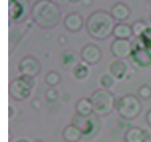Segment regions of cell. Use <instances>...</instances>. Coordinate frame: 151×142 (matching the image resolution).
Returning a JSON list of instances; mask_svg holds the SVG:
<instances>
[{
	"mask_svg": "<svg viewBox=\"0 0 151 142\" xmlns=\"http://www.w3.org/2000/svg\"><path fill=\"white\" fill-rule=\"evenodd\" d=\"M31 17L38 26L43 29H52L60 23L61 10L52 0H38L30 10Z\"/></svg>",
	"mask_w": 151,
	"mask_h": 142,
	"instance_id": "cell-1",
	"label": "cell"
},
{
	"mask_svg": "<svg viewBox=\"0 0 151 142\" xmlns=\"http://www.w3.org/2000/svg\"><path fill=\"white\" fill-rule=\"evenodd\" d=\"M115 19L111 13L100 10L89 15L86 21L88 35L97 41H104L111 35L114 29Z\"/></svg>",
	"mask_w": 151,
	"mask_h": 142,
	"instance_id": "cell-2",
	"label": "cell"
},
{
	"mask_svg": "<svg viewBox=\"0 0 151 142\" xmlns=\"http://www.w3.org/2000/svg\"><path fill=\"white\" fill-rule=\"evenodd\" d=\"M90 99L92 103L94 113L100 117L109 116L116 108L114 95L107 89L99 88L95 90L91 94Z\"/></svg>",
	"mask_w": 151,
	"mask_h": 142,
	"instance_id": "cell-3",
	"label": "cell"
},
{
	"mask_svg": "<svg viewBox=\"0 0 151 142\" xmlns=\"http://www.w3.org/2000/svg\"><path fill=\"white\" fill-rule=\"evenodd\" d=\"M116 108L121 118L131 121L139 116L142 110V105L137 96L127 94L118 100Z\"/></svg>",
	"mask_w": 151,
	"mask_h": 142,
	"instance_id": "cell-4",
	"label": "cell"
},
{
	"mask_svg": "<svg viewBox=\"0 0 151 142\" xmlns=\"http://www.w3.org/2000/svg\"><path fill=\"white\" fill-rule=\"evenodd\" d=\"M72 124L78 127L83 133V138L90 140L95 138L100 132L102 122L100 116L94 113L88 116H83L75 113L72 119Z\"/></svg>",
	"mask_w": 151,
	"mask_h": 142,
	"instance_id": "cell-5",
	"label": "cell"
},
{
	"mask_svg": "<svg viewBox=\"0 0 151 142\" xmlns=\"http://www.w3.org/2000/svg\"><path fill=\"white\" fill-rule=\"evenodd\" d=\"M35 77L22 75L10 81L8 92L10 97L16 101H23L30 96L35 85Z\"/></svg>",
	"mask_w": 151,
	"mask_h": 142,
	"instance_id": "cell-6",
	"label": "cell"
},
{
	"mask_svg": "<svg viewBox=\"0 0 151 142\" xmlns=\"http://www.w3.org/2000/svg\"><path fill=\"white\" fill-rule=\"evenodd\" d=\"M18 69L22 75L35 77L40 73L41 64L36 57L27 55L19 61Z\"/></svg>",
	"mask_w": 151,
	"mask_h": 142,
	"instance_id": "cell-7",
	"label": "cell"
},
{
	"mask_svg": "<svg viewBox=\"0 0 151 142\" xmlns=\"http://www.w3.org/2000/svg\"><path fill=\"white\" fill-rule=\"evenodd\" d=\"M133 44L129 40L116 39L111 44V52L117 59L123 60L131 56L133 53Z\"/></svg>",
	"mask_w": 151,
	"mask_h": 142,
	"instance_id": "cell-8",
	"label": "cell"
},
{
	"mask_svg": "<svg viewBox=\"0 0 151 142\" xmlns=\"http://www.w3.org/2000/svg\"><path fill=\"white\" fill-rule=\"evenodd\" d=\"M102 50L94 44H86L83 47L81 52V59L88 65L97 64L102 58Z\"/></svg>",
	"mask_w": 151,
	"mask_h": 142,
	"instance_id": "cell-9",
	"label": "cell"
},
{
	"mask_svg": "<svg viewBox=\"0 0 151 142\" xmlns=\"http://www.w3.org/2000/svg\"><path fill=\"white\" fill-rule=\"evenodd\" d=\"M151 140V133L139 127H131L124 136L125 142H148Z\"/></svg>",
	"mask_w": 151,
	"mask_h": 142,
	"instance_id": "cell-10",
	"label": "cell"
},
{
	"mask_svg": "<svg viewBox=\"0 0 151 142\" xmlns=\"http://www.w3.org/2000/svg\"><path fill=\"white\" fill-rule=\"evenodd\" d=\"M27 13L26 0H9V16L16 22L24 19Z\"/></svg>",
	"mask_w": 151,
	"mask_h": 142,
	"instance_id": "cell-11",
	"label": "cell"
},
{
	"mask_svg": "<svg viewBox=\"0 0 151 142\" xmlns=\"http://www.w3.org/2000/svg\"><path fill=\"white\" fill-rule=\"evenodd\" d=\"M65 28L70 32H79L83 27V19L78 13H71L65 17L63 22Z\"/></svg>",
	"mask_w": 151,
	"mask_h": 142,
	"instance_id": "cell-12",
	"label": "cell"
},
{
	"mask_svg": "<svg viewBox=\"0 0 151 142\" xmlns=\"http://www.w3.org/2000/svg\"><path fill=\"white\" fill-rule=\"evenodd\" d=\"M131 55L135 63L142 67H148L151 66V52L145 47H137V50H133Z\"/></svg>",
	"mask_w": 151,
	"mask_h": 142,
	"instance_id": "cell-13",
	"label": "cell"
},
{
	"mask_svg": "<svg viewBox=\"0 0 151 142\" xmlns=\"http://www.w3.org/2000/svg\"><path fill=\"white\" fill-rule=\"evenodd\" d=\"M83 136L81 130L72 123L66 125L62 131V138L66 142H79Z\"/></svg>",
	"mask_w": 151,
	"mask_h": 142,
	"instance_id": "cell-14",
	"label": "cell"
},
{
	"mask_svg": "<svg viewBox=\"0 0 151 142\" xmlns=\"http://www.w3.org/2000/svg\"><path fill=\"white\" fill-rule=\"evenodd\" d=\"M114 19L119 22H124L129 18L131 10L128 6L123 2H117L112 7L111 13Z\"/></svg>",
	"mask_w": 151,
	"mask_h": 142,
	"instance_id": "cell-15",
	"label": "cell"
},
{
	"mask_svg": "<svg viewBox=\"0 0 151 142\" xmlns=\"http://www.w3.org/2000/svg\"><path fill=\"white\" fill-rule=\"evenodd\" d=\"M75 113L83 116H88L94 113L91 99L83 97L78 100L75 104Z\"/></svg>",
	"mask_w": 151,
	"mask_h": 142,
	"instance_id": "cell-16",
	"label": "cell"
},
{
	"mask_svg": "<svg viewBox=\"0 0 151 142\" xmlns=\"http://www.w3.org/2000/svg\"><path fill=\"white\" fill-rule=\"evenodd\" d=\"M109 71L112 76L118 80H121L125 76L128 72V66L120 59H116L111 63Z\"/></svg>",
	"mask_w": 151,
	"mask_h": 142,
	"instance_id": "cell-17",
	"label": "cell"
},
{
	"mask_svg": "<svg viewBox=\"0 0 151 142\" xmlns=\"http://www.w3.org/2000/svg\"><path fill=\"white\" fill-rule=\"evenodd\" d=\"M133 35L131 26L125 23L116 24L113 31V35L116 39L128 40Z\"/></svg>",
	"mask_w": 151,
	"mask_h": 142,
	"instance_id": "cell-18",
	"label": "cell"
},
{
	"mask_svg": "<svg viewBox=\"0 0 151 142\" xmlns=\"http://www.w3.org/2000/svg\"><path fill=\"white\" fill-rule=\"evenodd\" d=\"M78 55L75 51L71 49L65 50L61 55V63L66 69H70L73 66H76L78 63Z\"/></svg>",
	"mask_w": 151,
	"mask_h": 142,
	"instance_id": "cell-19",
	"label": "cell"
},
{
	"mask_svg": "<svg viewBox=\"0 0 151 142\" xmlns=\"http://www.w3.org/2000/svg\"><path fill=\"white\" fill-rule=\"evenodd\" d=\"M89 74V69L88 64L83 62H79L78 64L74 67L73 75L76 79L84 80L88 77Z\"/></svg>",
	"mask_w": 151,
	"mask_h": 142,
	"instance_id": "cell-20",
	"label": "cell"
},
{
	"mask_svg": "<svg viewBox=\"0 0 151 142\" xmlns=\"http://www.w3.org/2000/svg\"><path fill=\"white\" fill-rule=\"evenodd\" d=\"M45 82L50 87L54 88L61 82V77L58 72L51 70L46 75Z\"/></svg>",
	"mask_w": 151,
	"mask_h": 142,
	"instance_id": "cell-21",
	"label": "cell"
},
{
	"mask_svg": "<svg viewBox=\"0 0 151 142\" xmlns=\"http://www.w3.org/2000/svg\"><path fill=\"white\" fill-rule=\"evenodd\" d=\"M131 27H132L133 34L137 38H140L142 35L144 33L145 31L148 27V26H147V24L145 22L139 20L134 22L132 24V26H131Z\"/></svg>",
	"mask_w": 151,
	"mask_h": 142,
	"instance_id": "cell-22",
	"label": "cell"
},
{
	"mask_svg": "<svg viewBox=\"0 0 151 142\" xmlns=\"http://www.w3.org/2000/svg\"><path fill=\"white\" fill-rule=\"evenodd\" d=\"M114 83V77L112 75L106 74V75H103L100 78V84L102 88L104 89H109V88H112Z\"/></svg>",
	"mask_w": 151,
	"mask_h": 142,
	"instance_id": "cell-23",
	"label": "cell"
},
{
	"mask_svg": "<svg viewBox=\"0 0 151 142\" xmlns=\"http://www.w3.org/2000/svg\"><path fill=\"white\" fill-rule=\"evenodd\" d=\"M138 95L142 100H148L151 98V87L148 85H143L139 88Z\"/></svg>",
	"mask_w": 151,
	"mask_h": 142,
	"instance_id": "cell-24",
	"label": "cell"
},
{
	"mask_svg": "<svg viewBox=\"0 0 151 142\" xmlns=\"http://www.w3.org/2000/svg\"><path fill=\"white\" fill-rule=\"evenodd\" d=\"M142 44L145 48L151 49V27H147L140 37Z\"/></svg>",
	"mask_w": 151,
	"mask_h": 142,
	"instance_id": "cell-25",
	"label": "cell"
},
{
	"mask_svg": "<svg viewBox=\"0 0 151 142\" xmlns=\"http://www.w3.org/2000/svg\"><path fill=\"white\" fill-rule=\"evenodd\" d=\"M45 97L47 101L50 102V103H53V102H55L58 99L59 93L55 88L50 87L49 89L46 91Z\"/></svg>",
	"mask_w": 151,
	"mask_h": 142,
	"instance_id": "cell-26",
	"label": "cell"
},
{
	"mask_svg": "<svg viewBox=\"0 0 151 142\" xmlns=\"http://www.w3.org/2000/svg\"><path fill=\"white\" fill-rule=\"evenodd\" d=\"M31 107L35 110H39L41 108V102L38 99H33L30 103Z\"/></svg>",
	"mask_w": 151,
	"mask_h": 142,
	"instance_id": "cell-27",
	"label": "cell"
},
{
	"mask_svg": "<svg viewBox=\"0 0 151 142\" xmlns=\"http://www.w3.org/2000/svg\"><path fill=\"white\" fill-rule=\"evenodd\" d=\"M145 120L147 125L151 128V109H150V110L147 112V113H146Z\"/></svg>",
	"mask_w": 151,
	"mask_h": 142,
	"instance_id": "cell-28",
	"label": "cell"
},
{
	"mask_svg": "<svg viewBox=\"0 0 151 142\" xmlns=\"http://www.w3.org/2000/svg\"><path fill=\"white\" fill-rule=\"evenodd\" d=\"M16 142H29L28 140L24 139V138H21V139H19L18 141H16Z\"/></svg>",
	"mask_w": 151,
	"mask_h": 142,
	"instance_id": "cell-29",
	"label": "cell"
},
{
	"mask_svg": "<svg viewBox=\"0 0 151 142\" xmlns=\"http://www.w3.org/2000/svg\"><path fill=\"white\" fill-rule=\"evenodd\" d=\"M69 1H70L71 3H78L79 1H82V0H68Z\"/></svg>",
	"mask_w": 151,
	"mask_h": 142,
	"instance_id": "cell-30",
	"label": "cell"
},
{
	"mask_svg": "<svg viewBox=\"0 0 151 142\" xmlns=\"http://www.w3.org/2000/svg\"><path fill=\"white\" fill-rule=\"evenodd\" d=\"M34 142H44V141H43V140H41V139H38V140H36V141H35Z\"/></svg>",
	"mask_w": 151,
	"mask_h": 142,
	"instance_id": "cell-31",
	"label": "cell"
},
{
	"mask_svg": "<svg viewBox=\"0 0 151 142\" xmlns=\"http://www.w3.org/2000/svg\"><path fill=\"white\" fill-rule=\"evenodd\" d=\"M150 19H151V14H150Z\"/></svg>",
	"mask_w": 151,
	"mask_h": 142,
	"instance_id": "cell-32",
	"label": "cell"
}]
</instances>
